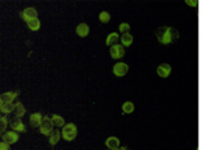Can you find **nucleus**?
I'll use <instances>...</instances> for the list:
<instances>
[{
  "instance_id": "aec40b11",
  "label": "nucleus",
  "mask_w": 201,
  "mask_h": 150,
  "mask_svg": "<svg viewBox=\"0 0 201 150\" xmlns=\"http://www.w3.org/2000/svg\"><path fill=\"white\" fill-rule=\"evenodd\" d=\"M121 42H122L123 46L129 47V46H130V44L133 43V36H132L130 34H123L122 36H121Z\"/></svg>"
},
{
  "instance_id": "9d476101",
  "label": "nucleus",
  "mask_w": 201,
  "mask_h": 150,
  "mask_svg": "<svg viewBox=\"0 0 201 150\" xmlns=\"http://www.w3.org/2000/svg\"><path fill=\"white\" fill-rule=\"evenodd\" d=\"M42 121H43V117L40 113H34V114L30 115V125L32 127H39Z\"/></svg>"
},
{
  "instance_id": "a211bd4d",
  "label": "nucleus",
  "mask_w": 201,
  "mask_h": 150,
  "mask_svg": "<svg viewBox=\"0 0 201 150\" xmlns=\"http://www.w3.org/2000/svg\"><path fill=\"white\" fill-rule=\"evenodd\" d=\"M51 121H52L54 126H58V127L65 126V118H62L60 115H58V114H54L51 117Z\"/></svg>"
},
{
  "instance_id": "412c9836",
  "label": "nucleus",
  "mask_w": 201,
  "mask_h": 150,
  "mask_svg": "<svg viewBox=\"0 0 201 150\" xmlns=\"http://www.w3.org/2000/svg\"><path fill=\"white\" fill-rule=\"evenodd\" d=\"M122 110H123V113H126V114H130L134 110V104L132 102H125L122 104Z\"/></svg>"
},
{
  "instance_id": "a878e982",
  "label": "nucleus",
  "mask_w": 201,
  "mask_h": 150,
  "mask_svg": "<svg viewBox=\"0 0 201 150\" xmlns=\"http://www.w3.org/2000/svg\"><path fill=\"white\" fill-rule=\"evenodd\" d=\"M186 4H189V6H197V3L196 2H189V0L186 2Z\"/></svg>"
},
{
  "instance_id": "bb28decb",
  "label": "nucleus",
  "mask_w": 201,
  "mask_h": 150,
  "mask_svg": "<svg viewBox=\"0 0 201 150\" xmlns=\"http://www.w3.org/2000/svg\"><path fill=\"white\" fill-rule=\"evenodd\" d=\"M3 104H4V103H3V101H2V99H0V109H2Z\"/></svg>"
},
{
  "instance_id": "f8f14e48",
  "label": "nucleus",
  "mask_w": 201,
  "mask_h": 150,
  "mask_svg": "<svg viewBox=\"0 0 201 150\" xmlns=\"http://www.w3.org/2000/svg\"><path fill=\"white\" fill-rule=\"evenodd\" d=\"M106 146L110 150H117L119 148V139L117 137H109L106 139Z\"/></svg>"
},
{
  "instance_id": "b1692460",
  "label": "nucleus",
  "mask_w": 201,
  "mask_h": 150,
  "mask_svg": "<svg viewBox=\"0 0 201 150\" xmlns=\"http://www.w3.org/2000/svg\"><path fill=\"white\" fill-rule=\"evenodd\" d=\"M129 30H130V26H129L127 23H122L119 26V31L123 34H129Z\"/></svg>"
},
{
  "instance_id": "ddd939ff",
  "label": "nucleus",
  "mask_w": 201,
  "mask_h": 150,
  "mask_svg": "<svg viewBox=\"0 0 201 150\" xmlns=\"http://www.w3.org/2000/svg\"><path fill=\"white\" fill-rule=\"evenodd\" d=\"M89 32H90V28H89V26L86 23H80L77 27V34L80 36V38H84V36H87Z\"/></svg>"
},
{
  "instance_id": "423d86ee",
  "label": "nucleus",
  "mask_w": 201,
  "mask_h": 150,
  "mask_svg": "<svg viewBox=\"0 0 201 150\" xmlns=\"http://www.w3.org/2000/svg\"><path fill=\"white\" fill-rule=\"evenodd\" d=\"M127 71H129V66L126 65V63H122V62L117 63L113 69V72H114L115 76H123V75H126Z\"/></svg>"
},
{
  "instance_id": "f3484780",
  "label": "nucleus",
  "mask_w": 201,
  "mask_h": 150,
  "mask_svg": "<svg viewBox=\"0 0 201 150\" xmlns=\"http://www.w3.org/2000/svg\"><path fill=\"white\" fill-rule=\"evenodd\" d=\"M60 139V133L59 130H52V133L50 135V145L51 146H54V145H56L58 142H59Z\"/></svg>"
},
{
  "instance_id": "dca6fc26",
  "label": "nucleus",
  "mask_w": 201,
  "mask_h": 150,
  "mask_svg": "<svg viewBox=\"0 0 201 150\" xmlns=\"http://www.w3.org/2000/svg\"><path fill=\"white\" fill-rule=\"evenodd\" d=\"M27 26H28V28L31 31H38L40 28V20L38 19V17L36 19H31V20L27 22Z\"/></svg>"
},
{
  "instance_id": "20e7f679",
  "label": "nucleus",
  "mask_w": 201,
  "mask_h": 150,
  "mask_svg": "<svg viewBox=\"0 0 201 150\" xmlns=\"http://www.w3.org/2000/svg\"><path fill=\"white\" fill-rule=\"evenodd\" d=\"M10 126H11V129H13V131H19V133H24L26 131V126L24 123L22 122L20 118H12V119L10 121Z\"/></svg>"
},
{
  "instance_id": "cd10ccee",
  "label": "nucleus",
  "mask_w": 201,
  "mask_h": 150,
  "mask_svg": "<svg viewBox=\"0 0 201 150\" xmlns=\"http://www.w3.org/2000/svg\"><path fill=\"white\" fill-rule=\"evenodd\" d=\"M117 150H118V149H117Z\"/></svg>"
},
{
  "instance_id": "f257e3e1",
  "label": "nucleus",
  "mask_w": 201,
  "mask_h": 150,
  "mask_svg": "<svg viewBox=\"0 0 201 150\" xmlns=\"http://www.w3.org/2000/svg\"><path fill=\"white\" fill-rule=\"evenodd\" d=\"M156 35L161 43L164 44H168V43H172L173 40H176L177 38V31L174 28H170V27H161L156 31Z\"/></svg>"
},
{
  "instance_id": "5701e85b",
  "label": "nucleus",
  "mask_w": 201,
  "mask_h": 150,
  "mask_svg": "<svg viewBox=\"0 0 201 150\" xmlns=\"http://www.w3.org/2000/svg\"><path fill=\"white\" fill-rule=\"evenodd\" d=\"M99 20L102 22V23H109L110 22V13L109 12H101L99 13Z\"/></svg>"
},
{
  "instance_id": "f03ea898",
  "label": "nucleus",
  "mask_w": 201,
  "mask_h": 150,
  "mask_svg": "<svg viewBox=\"0 0 201 150\" xmlns=\"http://www.w3.org/2000/svg\"><path fill=\"white\" fill-rule=\"evenodd\" d=\"M77 134H78V129L74 123H67L63 126V130H62V137H63V139L73 141L77 137Z\"/></svg>"
},
{
  "instance_id": "2eb2a0df",
  "label": "nucleus",
  "mask_w": 201,
  "mask_h": 150,
  "mask_svg": "<svg viewBox=\"0 0 201 150\" xmlns=\"http://www.w3.org/2000/svg\"><path fill=\"white\" fill-rule=\"evenodd\" d=\"M118 39H119V36H118L117 32H111L109 36H107L106 44H107V46H115V43L118 42Z\"/></svg>"
},
{
  "instance_id": "0eeeda50",
  "label": "nucleus",
  "mask_w": 201,
  "mask_h": 150,
  "mask_svg": "<svg viewBox=\"0 0 201 150\" xmlns=\"http://www.w3.org/2000/svg\"><path fill=\"white\" fill-rule=\"evenodd\" d=\"M22 17H23L26 22H28L31 19H36L38 17V11L35 10V8H32V7L26 8V10L22 12Z\"/></svg>"
},
{
  "instance_id": "1a4fd4ad",
  "label": "nucleus",
  "mask_w": 201,
  "mask_h": 150,
  "mask_svg": "<svg viewBox=\"0 0 201 150\" xmlns=\"http://www.w3.org/2000/svg\"><path fill=\"white\" fill-rule=\"evenodd\" d=\"M17 95H19V91H8V93H3L0 95V99L3 101V103H12V101Z\"/></svg>"
},
{
  "instance_id": "9b49d317",
  "label": "nucleus",
  "mask_w": 201,
  "mask_h": 150,
  "mask_svg": "<svg viewBox=\"0 0 201 150\" xmlns=\"http://www.w3.org/2000/svg\"><path fill=\"white\" fill-rule=\"evenodd\" d=\"M172 71V67L166 65V63H162L161 66H158L157 69V74L161 76V78H166V76H169V74H170Z\"/></svg>"
},
{
  "instance_id": "6e6552de",
  "label": "nucleus",
  "mask_w": 201,
  "mask_h": 150,
  "mask_svg": "<svg viewBox=\"0 0 201 150\" xmlns=\"http://www.w3.org/2000/svg\"><path fill=\"white\" fill-rule=\"evenodd\" d=\"M17 139H19V135H17L16 131H7V133L3 134V141L7 142L8 145L17 142Z\"/></svg>"
},
{
  "instance_id": "393cba45",
  "label": "nucleus",
  "mask_w": 201,
  "mask_h": 150,
  "mask_svg": "<svg viewBox=\"0 0 201 150\" xmlns=\"http://www.w3.org/2000/svg\"><path fill=\"white\" fill-rule=\"evenodd\" d=\"M0 150H11V148H10V145H8L7 142L2 141V142H0Z\"/></svg>"
},
{
  "instance_id": "39448f33",
  "label": "nucleus",
  "mask_w": 201,
  "mask_h": 150,
  "mask_svg": "<svg viewBox=\"0 0 201 150\" xmlns=\"http://www.w3.org/2000/svg\"><path fill=\"white\" fill-rule=\"evenodd\" d=\"M110 55L113 59H119L125 55V48L123 46H121V44H115V46H111L110 48Z\"/></svg>"
},
{
  "instance_id": "4468645a",
  "label": "nucleus",
  "mask_w": 201,
  "mask_h": 150,
  "mask_svg": "<svg viewBox=\"0 0 201 150\" xmlns=\"http://www.w3.org/2000/svg\"><path fill=\"white\" fill-rule=\"evenodd\" d=\"M13 113H15V117L22 118L26 114V109L20 102H17V103H15V110H13Z\"/></svg>"
},
{
  "instance_id": "4be33fe9",
  "label": "nucleus",
  "mask_w": 201,
  "mask_h": 150,
  "mask_svg": "<svg viewBox=\"0 0 201 150\" xmlns=\"http://www.w3.org/2000/svg\"><path fill=\"white\" fill-rule=\"evenodd\" d=\"M7 126H8V119L7 118H0V135L6 133Z\"/></svg>"
},
{
  "instance_id": "7ed1b4c3",
  "label": "nucleus",
  "mask_w": 201,
  "mask_h": 150,
  "mask_svg": "<svg viewBox=\"0 0 201 150\" xmlns=\"http://www.w3.org/2000/svg\"><path fill=\"white\" fill-rule=\"evenodd\" d=\"M39 130H40V133H42L43 135H51L52 130H54V123H52L51 118L43 117V121H42V123H40V126H39Z\"/></svg>"
},
{
  "instance_id": "6ab92c4d",
  "label": "nucleus",
  "mask_w": 201,
  "mask_h": 150,
  "mask_svg": "<svg viewBox=\"0 0 201 150\" xmlns=\"http://www.w3.org/2000/svg\"><path fill=\"white\" fill-rule=\"evenodd\" d=\"M15 110V104L13 103H4L2 109H0V111L4 113V114H10V113H13Z\"/></svg>"
}]
</instances>
